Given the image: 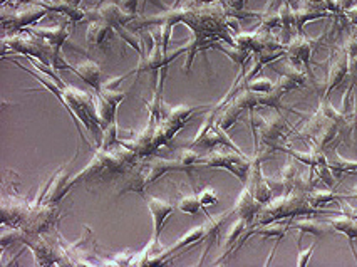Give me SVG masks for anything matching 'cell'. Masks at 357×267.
<instances>
[{"instance_id":"obj_31","label":"cell","mask_w":357,"mask_h":267,"mask_svg":"<svg viewBox=\"0 0 357 267\" xmlns=\"http://www.w3.org/2000/svg\"><path fill=\"white\" fill-rule=\"evenodd\" d=\"M119 5L126 10V12L133 14V16H138V0H118Z\"/></svg>"},{"instance_id":"obj_11","label":"cell","mask_w":357,"mask_h":267,"mask_svg":"<svg viewBox=\"0 0 357 267\" xmlns=\"http://www.w3.org/2000/svg\"><path fill=\"white\" fill-rule=\"evenodd\" d=\"M73 176V173L69 172V167H62L59 168L58 172L52 175L51 180V187H49V191L44 198V204H58L59 200H62L64 195L69 191V180Z\"/></svg>"},{"instance_id":"obj_13","label":"cell","mask_w":357,"mask_h":267,"mask_svg":"<svg viewBox=\"0 0 357 267\" xmlns=\"http://www.w3.org/2000/svg\"><path fill=\"white\" fill-rule=\"evenodd\" d=\"M71 71H74L82 81L88 82L91 88H94V91H99L101 86H103V69L93 59L74 64V66H71Z\"/></svg>"},{"instance_id":"obj_12","label":"cell","mask_w":357,"mask_h":267,"mask_svg":"<svg viewBox=\"0 0 357 267\" xmlns=\"http://www.w3.org/2000/svg\"><path fill=\"white\" fill-rule=\"evenodd\" d=\"M27 32L34 34V36L42 39L49 46L59 49V51H61V47L67 43V39H69L71 36L67 24H61L58 25V27H29Z\"/></svg>"},{"instance_id":"obj_29","label":"cell","mask_w":357,"mask_h":267,"mask_svg":"<svg viewBox=\"0 0 357 267\" xmlns=\"http://www.w3.org/2000/svg\"><path fill=\"white\" fill-rule=\"evenodd\" d=\"M273 82L269 78H258V79H250L249 82H245V88L255 93H269L270 89H273Z\"/></svg>"},{"instance_id":"obj_3","label":"cell","mask_w":357,"mask_h":267,"mask_svg":"<svg viewBox=\"0 0 357 267\" xmlns=\"http://www.w3.org/2000/svg\"><path fill=\"white\" fill-rule=\"evenodd\" d=\"M25 246L32 251L36 266H62L64 264V252L62 246L54 240H49L42 234L27 235Z\"/></svg>"},{"instance_id":"obj_5","label":"cell","mask_w":357,"mask_h":267,"mask_svg":"<svg viewBox=\"0 0 357 267\" xmlns=\"http://www.w3.org/2000/svg\"><path fill=\"white\" fill-rule=\"evenodd\" d=\"M136 16L126 12L118 2H106L103 5H97L96 9L86 10V21H101L106 22L112 29L126 27L131 21H134Z\"/></svg>"},{"instance_id":"obj_23","label":"cell","mask_w":357,"mask_h":267,"mask_svg":"<svg viewBox=\"0 0 357 267\" xmlns=\"http://www.w3.org/2000/svg\"><path fill=\"white\" fill-rule=\"evenodd\" d=\"M96 106H97V116L103 128L109 125V123L116 121V115H118V104L109 101L101 93H96Z\"/></svg>"},{"instance_id":"obj_30","label":"cell","mask_w":357,"mask_h":267,"mask_svg":"<svg viewBox=\"0 0 357 267\" xmlns=\"http://www.w3.org/2000/svg\"><path fill=\"white\" fill-rule=\"evenodd\" d=\"M198 197H200V202H201L203 207L215 205L218 202V195L212 189H210V187H208V189L201 190L200 194H198Z\"/></svg>"},{"instance_id":"obj_32","label":"cell","mask_w":357,"mask_h":267,"mask_svg":"<svg viewBox=\"0 0 357 267\" xmlns=\"http://www.w3.org/2000/svg\"><path fill=\"white\" fill-rule=\"evenodd\" d=\"M315 246H317V242H314L310 246V249H307L306 252H300V255H299V261H297V266H306L307 262H309V259H310V255H312V252H314V249H315Z\"/></svg>"},{"instance_id":"obj_14","label":"cell","mask_w":357,"mask_h":267,"mask_svg":"<svg viewBox=\"0 0 357 267\" xmlns=\"http://www.w3.org/2000/svg\"><path fill=\"white\" fill-rule=\"evenodd\" d=\"M349 74V56L345 51L337 52L334 56L332 64H330V71H329V79H327V89H325V96L332 91L334 88L341 84L344 81L345 76Z\"/></svg>"},{"instance_id":"obj_25","label":"cell","mask_w":357,"mask_h":267,"mask_svg":"<svg viewBox=\"0 0 357 267\" xmlns=\"http://www.w3.org/2000/svg\"><path fill=\"white\" fill-rule=\"evenodd\" d=\"M307 198H309V204L314 207V209H319V207L330 204V202L341 200V195L334 194L332 190H321V189H312L310 191H307Z\"/></svg>"},{"instance_id":"obj_28","label":"cell","mask_w":357,"mask_h":267,"mask_svg":"<svg viewBox=\"0 0 357 267\" xmlns=\"http://www.w3.org/2000/svg\"><path fill=\"white\" fill-rule=\"evenodd\" d=\"M114 32L118 34L123 40H126V43L130 44V46L133 47L138 54H140V58L141 56H145V51H143V44H141V37H136L133 32L127 31L126 27H116Z\"/></svg>"},{"instance_id":"obj_27","label":"cell","mask_w":357,"mask_h":267,"mask_svg":"<svg viewBox=\"0 0 357 267\" xmlns=\"http://www.w3.org/2000/svg\"><path fill=\"white\" fill-rule=\"evenodd\" d=\"M119 143H121V140L118 138V123L112 121L103 128V138H101V143L97 148L109 150L112 146L119 145Z\"/></svg>"},{"instance_id":"obj_20","label":"cell","mask_w":357,"mask_h":267,"mask_svg":"<svg viewBox=\"0 0 357 267\" xmlns=\"http://www.w3.org/2000/svg\"><path fill=\"white\" fill-rule=\"evenodd\" d=\"M242 111H243L242 108L236 106V104L233 103V101H230V103L225 104V106L217 113L215 125L220 126L221 130L228 131L233 125H235L236 121H238V118H240V115H242Z\"/></svg>"},{"instance_id":"obj_1","label":"cell","mask_w":357,"mask_h":267,"mask_svg":"<svg viewBox=\"0 0 357 267\" xmlns=\"http://www.w3.org/2000/svg\"><path fill=\"white\" fill-rule=\"evenodd\" d=\"M170 172H185L178 158H173V160H170V158H153V160L146 161L145 165H141V167H138L136 170L131 173V176L126 180L125 187L119 191V195L131 194V191L143 194L146 187L155 183L158 178H161V176Z\"/></svg>"},{"instance_id":"obj_17","label":"cell","mask_w":357,"mask_h":267,"mask_svg":"<svg viewBox=\"0 0 357 267\" xmlns=\"http://www.w3.org/2000/svg\"><path fill=\"white\" fill-rule=\"evenodd\" d=\"M291 227L297 229V231L300 232V235L312 234V235L317 237V239H321V237L329 234L330 231H334L332 225H330L329 222H319V220H314V219L294 220V222H291Z\"/></svg>"},{"instance_id":"obj_10","label":"cell","mask_w":357,"mask_h":267,"mask_svg":"<svg viewBox=\"0 0 357 267\" xmlns=\"http://www.w3.org/2000/svg\"><path fill=\"white\" fill-rule=\"evenodd\" d=\"M171 59L170 54L167 51H163V47L155 46L149 52H146L143 58H140V62H138L136 69L131 71V74H143V73H148V71H160L161 67H167L170 66Z\"/></svg>"},{"instance_id":"obj_7","label":"cell","mask_w":357,"mask_h":267,"mask_svg":"<svg viewBox=\"0 0 357 267\" xmlns=\"http://www.w3.org/2000/svg\"><path fill=\"white\" fill-rule=\"evenodd\" d=\"M146 204H148L149 212H151L153 217V229H155V234H153V239L160 240L161 231L164 227V222L168 220V217L175 212V204L171 202L164 200V198H158V197H146Z\"/></svg>"},{"instance_id":"obj_35","label":"cell","mask_w":357,"mask_h":267,"mask_svg":"<svg viewBox=\"0 0 357 267\" xmlns=\"http://www.w3.org/2000/svg\"><path fill=\"white\" fill-rule=\"evenodd\" d=\"M66 2L74 3V5H79V3H81V0H66Z\"/></svg>"},{"instance_id":"obj_15","label":"cell","mask_w":357,"mask_h":267,"mask_svg":"<svg viewBox=\"0 0 357 267\" xmlns=\"http://www.w3.org/2000/svg\"><path fill=\"white\" fill-rule=\"evenodd\" d=\"M42 3L44 7H47L49 12L54 14H61V16L67 17L69 21L73 22H84L86 21V10L79 9V5H74V3L66 2V0H44Z\"/></svg>"},{"instance_id":"obj_21","label":"cell","mask_w":357,"mask_h":267,"mask_svg":"<svg viewBox=\"0 0 357 267\" xmlns=\"http://www.w3.org/2000/svg\"><path fill=\"white\" fill-rule=\"evenodd\" d=\"M232 213H233V209L227 210V212H223V213H218V216H210L208 220L203 224L206 229V239L205 240H208V244H206V249H205V255L208 254L213 240H215V237L220 234V229L223 227V224L228 220V217H230Z\"/></svg>"},{"instance_id":"obj_2","label":"cell","mask_w":357,"mask_h":267,"mask_svg":"<svg viewBox=\"0 0 357 267\" xmlns=\"http://www.w3.org/2000/svg\"><path fill=\"white\" fill-rule=\"evenodd\" d=\"M197 167H210V168H221V170H228L240 182L247 183L249 180L251 161L242 153H228V152H212L206 156H200Z\"/></svg>"},{"instance_id":"obj_9","label":"cell","mask_w":357,"mask_h":267,"mask_svg":"<svg viewBox=\"0 0 357 267\" xmlns=\"http://www.w3.org/2000/svg\"><path fill=\"white\" fill-rule=\"evenodd\" d=\"M262 207L264 205L255 198L254 190L249 185H245V189L242 190V194L236 198L235 207H233V213H238V217H242V219H245L250 224L260 213Z\"/></svg>"},{"instance_id":"obj_18","label":"cell","mask_w":357,"mask_h":267,"mask_svg":"<svg viewBox=\"0 0 357 267\" xmlns=\"http://www.w3.org/2000/svg\"><path fill=\"white\" fill-rule=\"evenodd\" d=\"M329 224L332 225V229L336 232H341V234L347 235L349 244H351V249L356 254L354 242H352V240L357 239V219H354V217L345 216V213H344V216L334 217V219H330Z\"/></svg>"},{"instance_id":"obj_22","label":"cell","mask_w":357,"mask_h":267,"mask_svg":"<svg viewBox=\"0 0 357 267\" xmlns=\"http://www.w3.org/2000/svg\"><path fill=\"white\" fill-rule=\"evenodd\" d=\"M247 225H249V222L242 219V217H238V220H235L230 225L227 234H225L223 239H221V247H223V255H221V257H225V255H228L233 249H235L233 246H235V242L238 240V237L245 232Z\"/></svg>"},{"instance_id":"obj_6","label":"cell","mask_w":357,"mask_h":267,"mask_svg":"<svg viewBox=\"0 0 357 267\" xmlns=\"http://www.w3.org/2000/svg\"><path fill=\"white\" fill-rule=\"evenodd\" d=\"M56 219V207L52 204H40L31 207L27 217L22 222L21 227L27 232V235L44 234Z\"/></svg>"},{"instance_id":"obj_33","label":"cell","mask_w":357,"mask_h":267,"mask_svg":"<svg viewBox=\"0 0 357 267\" xmlns=\"http://www.w3.org/2000/svg\"><path fill=\"white\" fill-rule=\"evenodd\" d=\"M2 2V5H7L9 2H27V0H0Z\"/></svg>"},{"instance_id":"obj_19","label":"cell","mask_w":357,"mask_h":267,"mask_svg":"<svg viewBox=\"0 0 357 267\" xmlns=\"http://www.w3.org/2000/svg\"><path fill=\"white\" fill-rule=\"evenodd\" d=\"M203 108L206 106H185V104H180V106H168L167 116H164V118H168L170 121L175 123L176 126L183 130V128L186 126V123L193 118L195 113L203 110Z\"/></svg>"},{"instance_id":"obj_34","label":"cell","mask_w":357,"mask_h":267,"mask_svg":"<svg viewBox=\"0 0 357 267\" xmlns=\"http://www.w3.org/2000/svg\"><path fill=\"white\" fill-rule=\"evenodd\" d=\"M349 198H357V185L354 187V190H352V194L351 195H347Z\"/></svg>"},{"instance_id":"obj_26","label":"cell","mask_w":357,"mask_h":267,"mask_svg":"<svg viewBox=\"0 0 357 267\" xmlns=\"http://www.w3.org/2000/svg\"><path fill=\"white\" fill-rule=\"evenodd\" d=\"M176 209H178L180 212L188 213V216H197V213L203 209V205L200 202V197H198V194H191V195H185V197L180 198L178 204H176Z\"/></svg>"},{"instance_id":"obj_24","label":"cell","mask_w":357,"mask_h":267,"mask_svg":"<svg viewBox=\"0 0 357 267\" xmlns=\"http://www.w3.org/2000/svg\"><path fill=\"white\" fill-rule=\"evenodd\" d=\"M27 239V232L24 231L22 227H16V225H3L2 237H0V246H2V251L7 249V246L16 242H25Z\"/></svg>"},{"instance_id":"obj_8","label":"cell","mask_w":357,"mask_h":267,"mask_svg":"<svg viewBox=\"0 0 357 267\" xmlns=\"http://www.w3.org/2000/svg\"><path fill=\"white\" fill-rule=\"evenodd\" d=\"M155 128L156 125H151L148 123V126L141 131V133L134 135L133 140H127V141H121L123 145H126L127 148L133 150L140 158L149 156L156 152L158 146L155 141Z\"/></svg>"},{"instance_id":"obj_16","label":"cell","mask_w":357,"mask_h":267,"mask_svg":"<svg viewBox=\"0 0 357 267\" xmlns=\"http://www.w3.org/2000/svg\"><path fill=\"white\" fill-rule=\"evenodd\" d=\"M114 29L106 22L101 21H91L88 22V31H86V40H88L89 47H101L111 36Z\"/></svg>"},{"instance_id":"obj_4","label":"cell","mask_w":357,"mask_h":267,"mask_svg":"<svg viewBox=\"0 0 357 267\" xmlns=\"http://www.w3.org/2000/svg\"><path fill=\"white\" fill-rule=\"evenodd\" d=\"M49 9L44 7L42 3L32 0L31 3L24 7H19L17 10H14L12 14H2V27L3 29H12V31H19V29H29L34 24L47 16Z\"/></svg>"}]
</instances>
